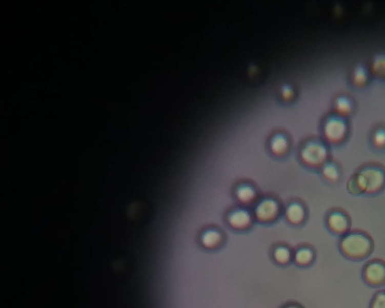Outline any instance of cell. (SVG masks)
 Wrapping results in <instances>:
<instances>
[{"label": "cell", "instance_id": "1", "mask_svg": "<svg viewBox=\"0 0 385 308\" xmlns=\"http://www.w3.org/2000/svg\"><path fill=\"white\" fill-rule=\"evenodd\" d=\"M277 212V206L274 201H264L257 209V215L260 220H269L273 218Z\"/></svg>", "mask_w": 385, "mask_h": 308}, {"label": "cell", "instance_id": "2", "mask_svg": "<svg viewBox=\"0 0 385 308\" xmlns=\"http://www.w3.org/2000/svg\"><path fill=\"white\" fill-rule=\"evenodd\" d=\"M230 222L233 227L241 228L245 227L249 222V217L245 211H238L233 213L230 217Z\"/></svg>", "mask_w": 385, "mask_h": 308}, {"label": "cell", "instance_id": "3", "mask_svg": "<svg viewBox=\"0 0 385 308\" xmlns=\"http://www.w3.org/2000/svg\"><path fill=\"white\" fill-rule=\"evenodd\" d=\"M320 156L321 157L323 155V151L321 150V148L318 147V145H310V146L307 147L306 148L305 151L302 152V156L303 159H305L307 162H315L317 160L316 156Z\"/></svg>", "mask_w": 385, "mask_h": 308}, {"label": "cell", "instance_id": "4", "mask_svg": "<svg viewBox=\"0 0 385 308\" xmlns=\"http://www.w3.org/2000/svg\"><path fill=\"white\" fill-rule=\"evenodd\" d=\"M287 148V141L285 137L282 135H277L272 140V151L275 153H282L285 151Z\"/></svg>", "mask_w": 385, "mask_h": 308}, {"label": "cell", "instance_id": "5", "mask_svg": "<svg viewBox=\"0 0 385 308\" xmlns=\"http://www.w3.org/2000/svg\"><path fill=\"white\" fill-rule=\"evenodd\" d=\"M220 240V235L217 232L209 231L204 234L202 236V243L206 247H213L218 243Z\"/></svg>", "mask_w": 385, "mask_h": 308}, {"label": "cell", "instance_id": "6", "mask_svg": "<svg viewBox=\"0 0 385 308\" xmlns=\"http://www.w3.org/2000/svg\"><path fill=\"white\" fill-rule=\"evenodd\" d=\"M288 217L291 222H299L302 218V210L299 206H291L288 209Z\"/></svg>", "mask_w": 385, "mask_h": 308}, {"label": "cell", "instance_id": "7", "mask_svg": "<svg viewBox=\"0 0 385 308\" xmlns=\"http://www.w3.org/2000/svg\"><path fill=\"white\" fill-rule=\"evenodd\" d=\"M237 196L241 201H247L254 196V192L249 187H241L238 190Z\"/></svg>", "mask_w": 385, "mask_h": 308}, {"label": "cell", "instance_id": "8", "mask_svg": "<svg viewBox=\"0 0 385 308\" xmlns=\"http://www.w3.org/2000/svg\"><path fill=\"white\" fill-rule=\"evenodd\" d=\"M275 257L279 262H285L289 259V252L283 248H278L275 253Z\"/></svg>", "mask_w": 385, "mask_h": 308}, {"label": "cell", "instance_id": "9", "mask_svg": "<svg viewBox=\"0 0 385 308\" xmlns=\"http://www.w3.org/2000/svg\"><path fill=\"white\" fill-rule=\"evenodd\" d=\"M310 259V253L309 251H301L296 254V260L299 262H306Z\"/></svg>", "mask_w": 385, "mask_h": 308}, {"label": "cell", "instance_id": "10", "mask_svg": "<svg viewBox=\"0 0 385 308\" xmlns=\"http://www.w3.org/2000/svg\"><path fill=\"white\" fill-rule=\"evenodd\" d=\"M373 308H385V299H378L375 301Z\"/></svg>", "mask_w": 385, "mask_h": 308}, {"label": "cell", "instance_id": "11", "mask_svg": "<svg viewBox=\"0 0 385 308\" xmlns=\"http://www.w3.org/2000/svg\"><path fill=\"white\" fill-rule=\"evenodd\" d=\"M288 308H298V307H288Z\"/></svg>", "mask_w": 385, "mask_h": 308}]
</instances>
